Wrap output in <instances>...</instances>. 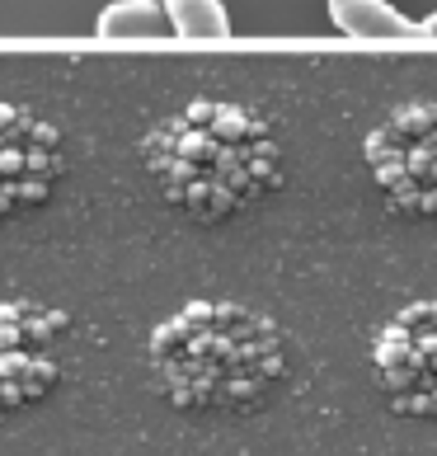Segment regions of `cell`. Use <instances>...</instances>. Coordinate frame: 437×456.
<instances>
[{
	"label": "cell",
	"instance_id": "8992f818",
	"mask_svg": "<svg viewBox=\"0 0 437 456\" xmlns=\"http://www.w3.org/2000/svg\"><path fill=\"white\" fill-rule=\"evenodd\" d=\"M61 175V137L20 104H0V216L28 212Z\"/></svg>",
	"mask_w": 437,
	"mask_h": 456
},
{
	"label": "cell",
	"instance_id": "5b68a950",
	"mask_svg": "<svg viewBox=\"0 0 437 456\" xmlns=\"http://www.w3.org/2000/svg\"><path fill=\"white\" fill-rule=\"evenodd\" d=\"M372 367L400 414L437 419V301H414L381 325Z\"/></svg>",
	"mask_w": 437,
	"mask_h": 456
},
{
	"label": "cell",
	"instance_id": "30bf717a",
	"mask_svg": "<svg viewBox=\"0 0 437 456\" xmlns=\"http://www.w3.org/2000/svg\"><path fill=\"white\" fill-rule=\"evenodd\" d=\"M418 33H424V38H437V10L428 14V20H424V24H418Z\"/></svg>",
	"mask_w": 437,
	"mask_h": 456
},
{
	"label": "cell",
	"instance_id": "6da1fadb",
	"mask_svg": "<svg viewBox=\"0 0 437 456\" xmlns=\"http://www.w3.org/2000/svg\"><path fill=\"white\" fill-rule=\"evenodd\" d=\"M150 371L189 414H240L282 381L287 348L268 315L240 301H189L150 334Z\"/></svg>",
	"mask_w": 437,
	"mask_h": 456
},
{
	"label": "cell",
	"instance_id": "277c9868",
	"mask_svg": "<svg viewBox=\"0 0 437 456\" xmlns=\"http://www.w3.org/2000/svg\"><path fill=\"white\" fill-rule=\"evenodd\" d=\"M367 165L395 208L437 216V99L400 104L372 127Z\"/></svg>",
	"mask_w": 437,
	"mask_h": 456
},
{
	"label": "cell",
	"instance_id": "3957f363",
	"mask_svg": "<svg viewBox=\"0 0 437 456\" xmlns=\"http://www.w3.org/2000/svg\"><path fill=\"white\" fill-rule=\"evenodd\" d=\"M71 358V320L43 301L0 297V419L53 395Z\"/></svg>",
	"mask_w": 437,
	"mask_h": 456
},
{
	"label": "cell",
	"instance_id": "52a82bcc",
	"mask_svg": "<svg viewBox=\"0 0 437 456\" xmlns=\"http://www.w3.org/2000/svg\"><path fill=\"white\" fill-rule=\"evenodd\" d=\"M329 20L352 38H424L391 0H329Z\"/></svg>",
	"mask_w": 437,
	"mask_h": 456
},
{
	"label": "cell",
	"instance_id": "9c48e42d",
	"mask_svg": "<svg viewBox=\"0 0 437 456\" xmlns=\"http://www.w3.org/2000/svg\"><path fill=\"white\" fill-rule=\"evenodd\" d=\"M99 33L104 38H160L170 33L160 5H146V0H123V5H109L99 14Z\"/></svg>",
	"mask_w": 437,
	"mask_h": 456
},
{
	"label": "cell",
	"instance_id": "7a4b0ae2",
	"mask_svg": "<svg viewBox=\"0 0 437 456\" xmlns=\"http://www.w3.org/2000/svg\"><path fill=\"white\" fill-rule=\"evenodd\" d=\"M142 160L160 193L203 222L249 208L278 179V142L268 123L226 99H193L160 118L142 142Z\"/></svg>",
	"mask_w": 437,
	"mask_h": 456
},
{
	"label": "cell",
	"instance_id": "ba28073f",
	"mask_svg": "<svg viewBox=\"0 0 437 456\" xmlns=\"http://www.w3.org/2000/svg\"><path fill=\"white\" fill-rule=\"evenodd\" d=\"M160 10L179 38H203V43L231 38V14L222 0H160Z\"/></svg>",
	"mask_w": 437,
	"mask_h": 456
}]
</instances>
